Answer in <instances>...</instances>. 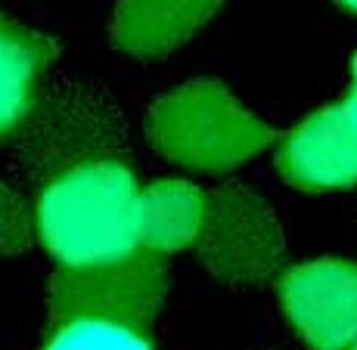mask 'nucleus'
<instances>
[{
  "label": "nucleus",
  "mask_w": 357,
  "mask_h": 350,
  "mask_svg": "<svg viewBox=\"0 0 357 350\" xmlns=\"http://www.w3.org/2000/svg\"><path fill=\"white\" fill-rule=\"evenodd\" d=\"M224 0H119L112 40L137 59H162L183 47Z\"/></svg>",
  "instance_id": "obj_8"
},
{
  "label": "nucleus",
  "mask_w": 357,
  "mask_h": 350,
  "mask_svg": "<svg viewBox=\"0 0 357 350\" xmlns=\"http://www.w3.org/2000/svg\"><path fill=\"white\" fill-rule=\"evenodd\" d=\"M199 260L230 285H258L283 264L286 242L273 208L243 183L205 192L202 232L196 239Z\"/></svg>",
  "instance_id": "obj_4"
},
{
  "label": "nucleus",
  "mask_w": 357,
  "mask_h": 350,
  "mask_svg": "<svg viewBox=\"0 0 357 350\" xmlns=\"http://www.w3.org/2000/svg\"><path fill=\"white\" fill-rule=\"evenodd\" d=\"M339 3H342V6H348V10H354V13H357V0H339Z\"/></svg>",
  "instance_id": "obj_14"
},
{
  "label": "nucleus",
  "mask_w": 357,
  "mask_h": 350,
  "mask_svg": "<svg viewBox=\"0 0 357 350\" xmlns=\"http://www.w3.org/2000/svg\"><path fill=\"white\" fill-rule=\"evenodd\" d=\"M34 236V211L25 208L10 183L0 180V255H22L31 248Z\"/></svg>",
  "instance_id": "obj_12"
},
{
  "label": "nucleus",
  "mask_w": 357,
  "mask_h": 350,
  "mask_svg": "<svg viewBox=\"0 0 357 350\" xmlns=\"http://www.w3.org/2000/svg\"><path fill=\"white\" fill-rule=\"evenodd\" d=\"M146 134L162 159L202 174L239 168L277 140V130L239 106L218 81H190L159 96Z\"/></svg>",
  "instance_id": "obj_3"
},
{
  "label": "nucleus",
  "mask_w": 357,
  "mask_h": 350,
  "mask_svg": "<svg viewBox=\"0 0 357 350\" xmlns=\"http://www.w3.org/2000/svg\"><path fill=\"white\" fill-rule=\"evenodd\" d=\"M277 170L307 192L345 189L357 183V127L345 106H326L305 118L277 146Z\"/></svg>",
  "instance_id": "obj_7"
},
{
  "label": "nucleus",
  "mask_w": 357,
  "mask_h": 350,
  "mask_svg": "<svg viewBox=\"0 0 357 350\" xmlns=\"http://www.w3.org/2000/svg\"><path fill=\"white\" fill-rule=\"evenodd\" d=\"M140 186L125 159L97 161L38 189L34 230L59 267H93L140 251Z\"/></svg>",
  "instance_id": "obj_1"
},
{
  "label": "nucleus",
  "mask_w": 357,
  "mask_h": 350,
  "mask_svg": "<svg viewBox=\"0 0 357 350\" xmlns=\"http://www.w3.org/2000/svg\"><path fill=\"white\" fill-rule=\"evenodd\" d=\"M125 146L128 125L112 96L87 81H59L16 134V168L40 189L87 164L125 159Z\"/></svg>",
  "instance_id": "obj_2"
},
{
  "label": "nucleus",
  "mask_w": 357,
  "mask_h": 350,
  "mask_svg": "<svg viewBox=\"0 0 357 350\" xmlns=\"http://www.w3.org/2000/svg\"><path fill=\"white\" fill-rule=\"evenodd\" d=\"M205 217V192L187 180H155L137 198L140 251L168 257L196 245Z\"/></svg>",
  "instance_id": "obj_10"
},
{
  "label": "nucleus",
  "mask_w": 357,
  "mask_h": 350,
  "mask_svg": "<svg viewBox=\"0 0 357 350\" xmlns=\"http://www.w3.org/2000/svg\"><path fill=\"white\" fill-rule=\"evenodd\" d=\"M345 112H348V118L354 121V127H357V56H354V63H351V87H348V96H345Z\"/></svg>",
  "instance_id": "obj_13"
},
{
  "label": "nucleus",
  "mask_w": 357,
  "mask_h": 350,
  "mask_svg": "<svg viewBox=\"0 0 357 350\" xmlns=\"http://www.w3.org/2000/svg\"><path fill=\"white\" fill-rule=\"evenodd\" d=\"M40 350H153L149 328L109 319L50 322Z\"/></svg>",
  "instance_id": "obj_11"
},
{
  "label": "nucleus",
  "mask_w": 357,
  "mask_h": 350,
  "mask_svg": "<svg viewBox=\"0 0 357 350\" xmlns=\"http://www.w3.org/2000/svg\"><path fill=\"white\" fill-rule=\"evenodd\" d=\"M168 294V264L149 251L93 267H59L50 279V322L109 319L149 328Z\"/></svg>",
  "instance_id": "obj_5"
},
{
  "label": "nucleus",
  "mask_w": 357,
  "mask_h": 350,
  "mask_svg": "<svg viewBox=\"0 0 357 350\" xmlns=\"http://www.w3.org/2000/svg\"><path fill=\"white\" fill-rule=\"evenodd\" d=\"M280 301L311 350H351L357 344V264L307 260L283 273Z\"/></svg>",
  "instance_id": "obj_6"
},
{
  "label": "nucleus",
  "mask_w": 357,
  "mask_h": 350,
  "mask_svg": "<svg viewBox=\"0 0 357 350\" xmlns=\"http://www.w3.org/2000/svg\"><path fill=\"white\" fill-rule=\"evenodd\" d=\"M53 56L56 44L47 34L0 16V143L16 136L34 112Z\"/></svg>",
  "instance_id": "obj_9"
},
{
  "label": "nucleus",
  "mask_w": 357,
  "mask_h": 350,
  "mask_svg": "<svg viewBox=\"0 0 357 350\" xmlns=\"http://www.w3.org/2000/svg\"><path fill=\"white\" fill-rule=\"evenodd\" d=\"M351 350H357V344H354V347H351Z\"/></svg>",
  "instance_id": "obj_15"
}]
</instances>
